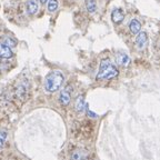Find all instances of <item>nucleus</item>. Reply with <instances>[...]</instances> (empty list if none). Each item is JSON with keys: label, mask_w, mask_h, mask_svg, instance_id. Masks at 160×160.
<instances>
[{"label": "nucleus", "mask_w": 160, "mask_h": 160, "mask_svg": "<svg viewBox=\"0 0 160 160\" xmlns=\"http://www.w3.org/2000/svg\"><path fill=\"white\" fill-rule=\"evenodd\" d=\"M12 56H13V53H12V51H11V49H10L7 45L0 42V58H1V59H9V58H11Z\"/></svg>", "instance_id": "6"}, {"label": "nucleus", "mask_w": 160, "mask_h": 160, "mask_svg": "<svg viewBox=\"0 0 160 160\" xmlns=\"http://www.w3.org/2000/svg\"><path fill=\"white\" fill-rule=\"evenodd\" d=\"M118 76V69L108 59H103L100 63L97 80H108Z\"/></svg>", "instance_id": "2"}, {"label": "nucleus", "mask_w": 160, "mask_h": 160, "mask_svg": "<svg viewBox=\"0 0 160 160\" xmlns=\"http://www.w3.org/2000/svg\"><path fill=\"white\" fill-rule=\"evenodd\" d=\"M48 10H49L50 12H53L56 11L58 8V1L57 0H48Z\"/></svg>", "instance_id": "13"}, {"label": "nucleus", "mask_w": 160, "mask_h": 160, "mask_svg": "<svg viewBox=\"0 0 160 160\" xmlns=\"http://www.w3.org/2000/svg\"><path fill=\"white\" fill-rule=\"evenodd\" d=\"M40 2H41V3H47L48 0H40Z\"/></svg>", "instance_id": "17"}, {"label": "nucleus", "mask_w": 160, "mask_h": 160, "mask_svg": "<svg viewBox=\"0 0 160 160\" xmlns=\"http://www.w3.org/2000/svg\"><path fill=\"white\" fill-rule=\"evenodd\" d=\"M63 81H65V76L59 70H55L49 72L45 78V83L43 87L47 92H56L61 88Z\"/></svg>", "instance_id": "1"}, {"label": "nucleus", "mask_w": 160, "mask_h": 160, "mask_svg": "<svg viewBox=\"0 0 160 160\" xmlns=\"http://www.w3.org/2000/svg\"><path fill=\"white\" fill-rule=\"evenodd\" d=\"M76 110H77L78 112H82L83 110L86 108V101H85V98L83 96H79V97L76 99Z\"/></svg>", "instance_id": "11"}, {"label": "nucleus", "mask_w": 160, "mask_h": 160, "mask_svg": "<svg viewBox=\"0 0 160 160\" xmlns=\"http://www.w3.org/2000/svg\"><path fill=\"white\" fill-rule=\"evenodd\" d=\"M148 43V36L146 32H139V35L137 36V38H136V45H137V47L139 48V49H143V48H146V46H147Z\"/></svg>", "instance_id": "4"}, {"label": "nucleus", "mask_w": 160, "mask_h": 160, "mask_svg": "<svg viewBox=\"0 0 160 160\" xmlns=\"http://www.w3.org/2000/svg\"><path fill=\"white\" fill-rule=\"evenodd\" d=\"M116 60H117V63H118V65L123 66V67H127V66L130 63V58H129V56H128L127 53H123V52L118 53L117 58H116Z\"/></svg>", "instance_id": "8"}, {"label": "nucleus", "mask_w": 160, "mask_h": 160, "mask_svg": "<svg viewBox=\"0 0 160 160\" xmlns=\"http://www.w3.org/2000/svg\"><path fill=\"white\" fill-rule=\"evenodd\" d=\"M129 29H130V31L133 33V35H136V33H139L140 30H141V23H140L137 19H132L129 23Z\"/></svg>", "instance_id": "10"}, {"label": "nucleus", "mask_w": 160, "mask_h": 160, "mask_svg": "<svg viewBox=\"0 0 160 160\" xmlns=\"http://www.w3.org/2000/svg\"><path fill=\"white\" fill-rule=\"evenodd\" d=\"M125 19V13L122 12L121 9H115L111 13V20L115 23H120Z\"/></svg>", "instance_id": "7"}, {"label": "nucleus", "mask_w": 160, "mask_h": 160, "mask_svg": "<svg viewBox=\"0 0 160 160\" xmlns=\"http://www.w3.org/2000/svg\"><path fill=\"white\" fill-rule=\"evenodd\" d=\"M5 45H7L8 47H16L17 46V40L13 39V38H10V37H7L5 38Z\"/></svg>", "instance_id": "14"}, {"label": "nucleus", "mask_w": 160, "mask_h": 160, "mask_svg": "<svg viewBox=\"0 0 160 160\" xmlns=\"http://www.w3.org/2000/svg\"><path fill=\"white\" fill-rule=\"evenodd\" d=\"M26 8H27V13L30 16H33L38 12L39 10V6L36 0H28L26 3Z\"/></svg>", "instance_id": "5"}, {"label": "nucleus", "mask_w": 160, "mask_h": 160, "mask_svg": "<svg viewBox=\"0 0 160 160\" xmlns=\"http://www.w3.org/2000/svg\"><path fill=\"white\" fill-rule=\"evenodd\" d=\"M87 111H88V116H90V117H92V118H96V117H97V115H96V113H93V112H91V111H90L89 109H88Z\"/></svg>", "instance_id": "16"}, {"label": "nucleus", "mask_w": 160, "mask_h": 160, "mask_svg": "<svg viewBox=\"0 0 160 160\" xmlns=\"http://www.w3.org/2000/svg\"><path fill=\"white\" fill-rule=\"evenodd\" d=\"M70 100H71V93H70L69 88H66L60 92L59 101L62 106H68L70 103Z\"/></svg>", "instance_id": "3"}, {"label": "nucleus", "mask_w": 160, "mask_h": 160, "mask_svg": "<svg viewBox=\"0 0 160 160\" xmlns=\"http://www.w3.org/2000/svg\"><path fill=\"white\" fill-rule=\"evenodd\" d=\"M86 8L89 12H95L96 9H97V3H96L95 0H87V2H86Z\"/></svg>", "instance_id": "12"}, {"label": "nucleus", "mask_w": 160, "mask_h": 160, "mask_svg": "<svg viewBox=\"0 0 160 160\" xmlns=\"http://www.w3.org/2000/svg\"><path fill=\"white\" fill-rule=\"evenodd\" d=\"M71 160H88V153L82 149H77L71 155Z\"/></svg>", "instance_id": "9"}, {"label": "nucleus", "mask_w": 160, "mask_h": 160, "mask_svg": "<svg viewBox=\"0 0 160 160\" xmlns=\"http://www.w3.org/2000/svg\"><path fill=\"white\" fill-rule=\"evenodd\" d=\"M6 139H7V132H6L5 130H1V131H0V149L5 145Z\"/></svg>", "instance_id": "15"}]
</instances>
